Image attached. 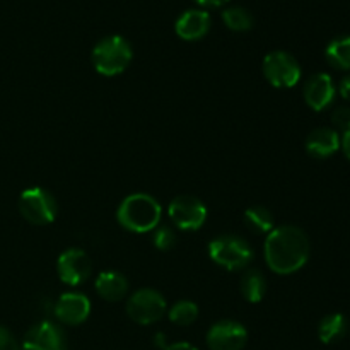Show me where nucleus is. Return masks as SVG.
I'll return each instance as SVG.
<instances>
[{
  "label": "nucleus",
  "instance_id": "obj_1",
  "mask_svg": "<svg viewBox=\"0 0 350 350\" xmlns=\"http://www.w3.org/2000/svg\"><path fill=\"white\" fill-rule=\"evenodd\" d=\"M263 253L267 265L273 273L291 275L303 269L310 260V238L297 226H279L267 234Z\"/></svg>",
  "mask_w": 350,
  "mask_h": 350
},
{
  "label": "nucleus",
  "instance_id": "obj_2",
  "mask_svg": "<svg viewBox=\"0 0 350 350\" xmlns=\"http://www.w3.org/2000/svg\"><path fill=\"white\" fill-rule=\"evenodd\" d=\"M163 208L154 197L147 193H132L120 204L116 219L120 224L132 232H149L159 226Z\"/></svg>",
  "mask_w": 350,
  "mask_h": 350
},
{
  "label": "nucleus",
  "instance_id": "obj_3",
  "mask_svg": "<svg viewBox=\"0 0 350 350\" xmlns=\"http://www.w3.org/2000/svg\"><path fill=\"white\" fill-rule=\"evenodd\" d=\"M133 58L132 44L120 34L106 36L92 48V65L106 77H113L126 70Z\"/></svg>",
  "mask_w": 350,
  "mask_h": 350
},
{
  "label": "nucleus",
  "instance_id": "obj_4",
  "mask_svg": "<svg viewBox=\"0 0 350 350\" xmlns=\"http://www.w3.org/2000/svg\"><path fill=\"white\" fill-rule=\"evenodd\" d=\"M208 256L226 270H241L252 263L253 248L246 239L236 234L217 236L208 243Z\"/></svg>",
  "mask_w": 350,
  "mask_h": 350
},
{
  "label": "nucleus",
  "instance_id": "obj_5",
  "mask_svg": "<svg viewBox=\"0 0 350 350\" xmlns=\"http://www.w3.org/2000/svg\"><path fill=\"white\" fill-rule=\"evenodd\" d=\"M19 212L27 222L34 226L51 224L57 217L58 205L53 195L44 188H27L19 197Z\"/></svg>",
  "mask_w": 350,
  "mask_h": 350
},
{
  "label": "nucleus",
  "instance_id": "obj_6",
  "mask_svg": "<svg viewBox=\"0 0 350 350\" xmlns=\"http://www.w3.org/2000/svg\"><path fill=\"white\" fill-rule=\"evenodd\" d=\"M263 75L277 89H291L301 81V65L289 51H270L263 58Z\"/></svg>",
  "mask_w": 350,
  "mask_h": 350
},
{
  "label": "nucleus",
  "instance_id": "obj_7",
  "mask_svg": "<svg viewBox=\"0 0 350 350\" xmlns=\"http://www.w3.org/2000/svg\"><path fill=\"white\" fill-rule=\"evenodd\" d=\"M126 313L135 323L154 325L167 313V304L156 289H139L126 301Z\"/></svg>",
  "mask_w": 350,
  "mask_h": 350
},
{
  "label": "nucleus",
  "instance_id": "obj_8",
  "mask_svg": "<svg viewBox=\"0 0 350 350\" xmlns=\"http://www.w3.org/2000/svg\"><path fill=\"white\" fill-rule=\"evenodd\" d=\"M171 221L181 231H197L207 221V207L204 202L191 195H180L167 207Z\"/></svg>",
  "mask_w": 350,
  "mask_h": 350
},
{
  "label": "nucleus",
  "instance_id": "obj_9",
  "mask_svg": "<svg viewBox=\"0 0 350 350\" xmlns=\"http://www.w3.org/2000/svg\"><path fill=\"white\" fill-rule=\"evenodd\" d=\"M57 272L62 282L67 286H81L91 275L92 262L84 250L68 248L58 256Z\"/></svg>",
  "mask_w": 350,
  "mask_h": 350
},
{
  "label": "nucleus",
  "instance_id": "obj_10",
  "mask_svg": "<svg viewBox=\"0 0 350 350\" xmlns=\"http://www.w3.org/2000/svg\"><path fill=\"white\" fill-rule=\"evenodd\" d=\"M205 340L211 350H243L248 342V332L238 321L222 320L208 328Z\"/></svg>",
  "mask_w": 350,
  "mask_h": 350
},
{
  "label": "nucleus",
  "instance_id": "obj_11",
  "mask_svg": "<svg viewBox=\"0 0 350 350\" xmlns=\"http://www.w3.org/2000/svg\"><path fill=\"white\" fill-rule=\"evenodd\" d=\"M21 350H67V338L57 323L40 321L29 328Z\"/></svg>",
  "mask_w": 350,
  "mask_h": 350
},
{
  "label": "nucleus",
  "instance_id": "obj_12",
  "mask_svg": "<svg viewBox=\"0 0 350 350\" xmlns=\"http://www.w3.org/2000/svg\"><path fill=\"white\" fill-rule=\"evenodd\" d=\"M53 311L60 323L75 327V325L84 323L89 318V314H91V301L82 293H65L58 297Z\"/></svg>",
  "mask_w": 350,
  "mask_h": 350
},
{
  "label": "nucleus",
  "instance_id": "obj_13",
  "mask_svg": "<svg viewBox=\"0 0 350 350\" xmlns=\"http://www.w3.org/2000/svg\"><path fill=\"white\" fill-rule=\"evenodd\" d=\"M304 101L314 111H323L332 103L335 101L337 96V88L334 84V79L325 72L311 75L306 81L303 89Z\"/></svg>",
  "mask_w": 350,
  "mask_h": 350
},
{
  "label": "nucleus",
  "instance_id": "obj_14",
  "mask_svg": "<svg viewBox=\"0 0 350 350\" xmlns=\"http://www.w3.org/2000/svg\"><path fill=\"white\" fill-rule=\"evenodd\" d=\"M211 14L205 9H188L174 23V31L185 41H198L211 31Z\"/></svg>",
  "mask_w": 350,
  "mask_h": 350
},
{
  "label": "nucleus",
  "instance_id": "obj_15",
  "mask_svg": "<svg viewBox=\"0 0 350 350\" xmlns=\"http://www.w3.org/2000/svg\"><path fill=\"white\" fill-rule=\"evenodd\" d=\"M338 149H340V135L328 126L313 130L306 139V152L314 159H327Z\"/></svg>",
  "mask_w": 350,
  "mask_h": 350
},
{
  "label": "nucleus",
  "instance_id": "obj_16",
  "mask_svg": "<svg viewBox=\"0 0 350 350\" xmlns=\"http://www.w3.org/2000/svg\"><path fill=\"white\" fill-rule=\"evenodd\" d=\"M94 287L101 299L108 303H118L129 293V280L116 270H106L96 277Z\"/></svg>",
  "mask_w": 350,
  "mask_h": 350
},
{
  "label": "nucleus",
  "instance_id": "obj_17",
  "mask_svg": "<svg viewBox=\"0 0 350 350\" xmlns=\"http://www.w3.org/2000/svg\"><path fill=\"white\" fill-rule=\"evenodd\" d=\"M345 334H347V320L340 313L328 314L318 325V337L323 344L340 342L345 337Z\"/></svg>",
  "mask_w": 350,
  "mask_h": 350
},
{
  "label": "nucleus",
  "instance_id": "obj_18",
  "mask_svg": "<svg viewBox=\"0 0 350 350\" xmlns=\"http://www.w3.org/2000/svg\"><path fill=\"white\" fill-rule=\"evenodd\" d=\"M243 219H245L246 228L252 232H256V234H269L275 228L273 214L267 207H262V205H253V207L246 208Z\"/></svg>",
  "mask_w": 350,
  "mask_h": 350
},
{
  "label": "nucleus",
  "instance_id": "obj_19",
  "mask_svg": "<svg viewBox=\"0 0 350 350\" xmlns=\"http://www.w3.org/2000/svg\"><path fill=\"white\" fill-rule=\"evenodd\" d=\"M241 294L248 303H260L267 294V279L260 270H246L241 279Z\"/></svg>",
  "mask_w": 350,
  "mask_h": 350
},
{
  "label": "nucleus",
  "instance_id": "obj_20",
  "mask_svg": "<svg viewBox=\"0 0 350 350\" xmlns=\"http://www.w3.org/2000/svg\"><path fill=\"white\" fill-rule=\"evenodd\" d=\"M325 57L332 67L350 70V36L335 38L325 50Z\"/></svg>",
  "mask_w": 350,
  "mask_h": 350
},
{
  "label": "nucleus",
  "instance_id": "obj_21",
  "mask_svg": "<svg viewBox=\"0 0 350 350\" xmlns=\"http://www.w3.org/2000/svg\"><path fill=\"white\" fill-rule=\"evenodd\" d=\"M222 21H224L226 27H229L234 33H245V31H250L255 24V17L250 12L246 7L241 5H232L224 9L222 12Z\"/></svg>",
  "mask_w": 350,
  "mask_h": 350
},
{
  "label": "nucleus",
  "instance_id": "obj_22",
  "mask_svg": "<svg viewBox=\"0 0 350 350\" xmlns=\"http://www.w3.org/2000/svg\"><path fill=\"white\" fill-rule=\"evenodd\" d=\"M167 317L178 327H188V325L195 323V320L198 318V306L193 301L181 299L170 308Z\"/></svg>",
  "mask_w": 350,
  "mask_h": 350
},
{
  "label": "nucleus",
  "instance_id": "obj_23",
  "mask_svg": "<svg viewBox=\"0 0 350 350\" xmlns=\"http://www.w3.org/2000/svg\"><path fill=\"white\" fill-rule=\"evenodd\" d=\"M152 243L159 252H170L174 245H176V234L174 229L170 226H157L154 229Z\"/></svg>",
  "mask_w": 350,
  "mask_h": 350
},
{
  "label": "nucleus",
  "instance_id": "obj_24",
  "mask_svg": "<svg viewBox=\"0 0 350 350\" xmlns=\"http://www.w3.org/2000/svg\"><path fill=\"white\" fill-rule=\"evenodd\" d=\"M332 125L335 132H349L350 130V108L349 106H338L332 111Z\"/></svg>",
  "mask_w": 350,
  "mask_h": 350
},
{
  "label": "nucleus",
  "instance_id": "obj_25",
  "mask_svg": "<svg viewBox=\"0 0 350 350\" xmlns=\"http://www.w3.org/2000/svg\"><path fill=\"white\" fill-rule=\"evenodd\" d=\"M0 350H21L14 335L3 327H0Z\"/></svg>",
  "mask_w": 350,
  "mask_h": 350
},
{
  "label": "nucleus",
  "instance_id": "obj_26",
  "mask_svg": "<svg viewBox=\"0 0 350 350\" xmlns=\"http://www.w3.org/2000/svg\"><path fill=\"white\" fill-rule=\"evenodd\" d=\"M338 92H340L342 98L350 101V74L345 75V77L340 81V85H338Z\"/></svg>",
  "mask_w": 350,
  "mask_h": 350
},
{
  "label": "nucleus",
  "instance_id": "obj_27",
  "mask_svg": "<svg viewBox=\"0 0 350 350\" xmlns=\"http://www.w3.org/2000/svg\"><path fill=\"white\" fill-rule=\"evenodd\" d=\"M340 149L344 150L345 157H347V159L350 161V130H349V132L342 133V137H340Z\"/></svg>",
  "mask_w": 350,
  "mask_h": 350
},
{
  "label": "nucleus",
  "instance_id": "obj_28",
  "mask_svg": "<svg viewBox=\"0 0 350 350\" xmlns=\"http://www.w3.org/2000/svg\"><path fill=\"white\" fill-rule=\"evenodd\" d=\"M164 350H198L195 345L188 344V342H176V344H171L167 345Z\"/></svg>",
  "mask_w": 350,
  "mask_h": 350
},
{
  "label": "nucleus",
  "instance_id": "obj_29",
  "mask_svg": "<svg viewBox=\"0 0 350 350\" xmlns=\"http://www.w3.org/2000/svg\"><path fill=\"white\" fill-rule=\"evenodd\" d=\"M198 5L202 7H222L229 2V0H195Z\"/></svg>",
  "mask_w": 350,
  "mask_h": 350
}]
</instances>
